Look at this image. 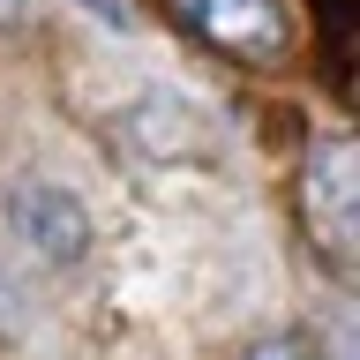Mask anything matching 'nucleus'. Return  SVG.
<instances>
[{
	"label": "nucleus",
	"instance_id": "f257e3e1",
	"mask_svg": "<svg viewBox=\"0 0 360 360\" xmlns=\"http://www.w3.org/2000/svg\"><path fill=\"white\" fill-rule=\"evenodd\" d=\"M300 218L323 240L330 263L353 255V225H360V150L345 135H315L308 165H300Z\"/></svg>",
	"mask_w": 360,
	"mask_h": 360
},
{
	"label": "nucleus",
	"instance_id": "7ed1b4c3",
	"mask_svg": "<svg viewBox=\"0 0 360 360\" xmlns=\"http://www.w3.org/2000/svg\"><path fill=\"white\" fill-rule=\"evenodd\" d=\"M8 218H15V233L38 255H53V263H75L90 248V225H83V210H75V195H60L53 180H22L15 195H8Z\"/></svg>",
	"mask_w": 360,
	"mask_h": 360
},
{
	"label": "nucleus",
	"instance_id": "20e7f679",
	"mask_svg": "<svg viewBox=\"0 0 360 360\" xmlns=\"http://www.w3.org/2000/svg\"><path fill=\"white\" fill-rule=\"evenodd\" d=\"M248 360H315V345H308L300 330H285V338H263V345H255Z\"/></svg>",
	"mask_w": 360,
	"mask_h": 360
},
{
	"label": "nucleus",
	"instance_id": "39448f33",
	"mask_svg": "<svg viewBox=\"0 0 360 360\" xmlns=\"http://www.w3.org/2000/svg\"><path fill=\"white\" fill-rule=\"evenodd\" d=\"M22 15H30V0H0V30H15Z\"/></svg>",
	"mask_w": 360,
	"mask_h": 360
},
{
	"label": "nucleus",
	"instance_id": "f03ea898",
	"mask_svg": "<svg viewBox=\"0 0 360 360\" xmlns=\"http://www.w3.org/2000/svg\"><path fill=\"white\" fill-rule=\"evenodd\" d=\"M180 15L195 22L210 45L240 53V60H278L285 38H292L278 0H180Z\"/></svg>",
	"mask_w": 360,
	"mask_h": 360
}]
</instances>
